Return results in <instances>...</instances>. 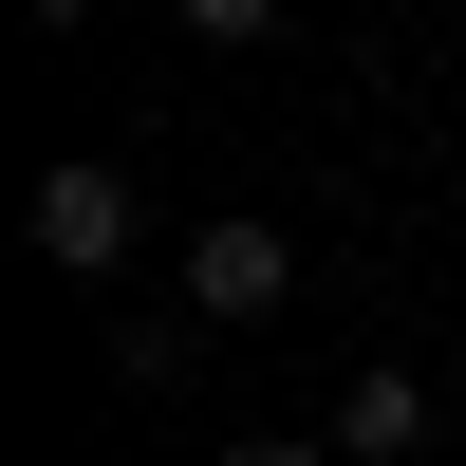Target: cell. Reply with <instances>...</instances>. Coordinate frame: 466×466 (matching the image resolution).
Listing matches in <instances>:
<instances>
[{
    "label": "cell",
    "instance_id": "cell-1",
    "mask_svg": "<svg viewBox=\"0 0 466 466\" xmlns=\"http://www.w3.org/2000/svg\"><path fill=\"white\" fill-rule=\"evenodd\" d=\"M280 299H299L280 224H206V243H187V318H280Z\"/></svg>",
    "mask_w": 466,
    "mask_h": 466
},
{
    "label": "cell",
    "instance_id": "cell-2",
    "mask_svg": "<svg viewBox=\"0 0 466 466\" xmlns=\"http://www.w3.org/2000/svg\"><path fill=\"white\" fill-rule=\"evenodd\" d=\"M37 243L56 261H131V168H37Z\"/></svg>",
    "mask_w": 466,
    "mask_h": 466
},
{
    "label": "cell",
    "instance_id": "cell-3",
    "mask_svg": "<svg viewBox=\"0 0 466 466\" xmlns=\"http://www.w3.org/2000/svg\"><path fill=\"white\" fill-rule=\"evenodd\" d=\"M430 448V392H410V373H355V392H336V466H410Z\"/></svg>",
    "mask_w": 466,
    "mask_h": 466
},
{
    "label": "cell",
    "instance_id": "cell-4",
    "mask_svg": "<svg viewBox=\"0 0 466 466\" xmlns=\"http://www.w3.org/2000/svg\"><path fill=\"white\" fill-rule=\"evenodd\" d=\"M187 37H280V0H187Z\"/></svg>",
    "mask_w": 466,
    "mask_h": 466
},
{
    "label": "cell",
    "instance_id": "cell-5",
    "mask_svg": "<svg viewBox=\"0 0 466 466\" xmlns=\"http://www.w3.org/2000/svg\"><path fill=\"white\" fill-rule=\"evenodd\" d=\"M224 466H336V448H224Z\"/></svg>",
    "mask_w": 466,
    "mask_h": 466
}]
</instances>
